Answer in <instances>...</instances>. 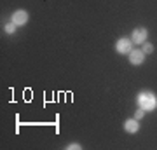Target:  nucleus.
Wrapping results in <instances>:
<instances>
[{
	"instance_id": "7",
	"label": "nucleus",
	"mask_w": 157,
	"mask_h": 150,
	"mask_svg": "<svg viewBox=\"0 0 157 150\" xmlns=\"http://www.w3.org/2000/svg\"><path fill=\"white\" fill-rule=\"evenodd\" d=\"M16 30H17V25H14V23H7L6 26H4V32L6 33H9V35H12V33H16Z\"/></svg>"
},
{
	"instance_id": "4",
	"label": "nucleus",
	"mask_w": 157,
	"mask_h": 150,
	"mask_svg": "<svg viewBox=\"0 0 157 150\" xmlns=\"http://www.w3.org/2000/svg\"><path fill=\"white\" fill-rule=\"evenodd\" d=\"M11 21L14 23V25H17V26H23V25H26V23H28V12L23 11V9H17V11L12 12Z\"/></svg>"
},
{
	"instance_id": "8",
	"label": "nucleus",
	"mask_w": 157,
	"mask_h": 150,
	"mask_svg": "<svg viewBox=\"0 0 157 150\" xmlns=\"http://www.w3.org/2000/svg\"><path fill=\"white\" fill-rule=\"evenodd\" d=\"M143 52H145V54H150V52H154V45L152 44H148V42H143Z\"/></svg>"
},
{
	"instance_id": "3",
	"label": "nucleus",
	"mask_w": 157,
	"mask_h": 150,
	"mask_svg": "<svg viewBox=\"0 0 157 150\" xmlns=\"http://www.w3.org/2000/svg\"><path fill=\"white\" fill-rule=\"evenodd\" d=\"M115 51L121 52V54H129L133 51V40L129 39H119L115 42Z\"/></svg>"
},
{
	"instance_id": "2",
	"label": "nucleus",
	"mask_w": 157,
	"mask_h": 150,
	"mask_svg": "<svg viewBox=\"0 0 157 150\" xmlns=\"http://www.w3.org/2000/svg\"><path fill=\"white\" fill-rule=\"evenodd\" d=\"M148 37V32H147V28L143 26H138L133 30V33H131V40H133V44H143Z\"/></svg>"
},
{
	"instance_id": "5",
	"label": "nucleus",
	"mask_w": 157,
	"mask_h": 150,
	"mask_svg": "<svg viewBox=\"0 0 157 150\" xmlns=\"http://www.w3.org/2000/svg\"><path fill=\"white\" fill-rule=\"evenodd\" d=\"M145 61V52L143 51H140V49H133L131 52H129V63L131 65H141V63Z\"/></svg>"
},
{
	"instance_id": "10",
	"label": "nucleus",
	"mask_w": 157,
	"mask_h": 150,
	"mask_svg": "<svg viewBox=\"0 0 157 150\" xmlns=\"http://www.w3.org/2000/svg\"><path fill=\"white\" fill-rule=\"evenodd\" d=\"M143 115H145V110H143V108H138V110H136V113H135V119H136V121H140Z\"/></svg>"
},
{
	"instance_id": "6",
	"label": "nucleus",
	"mask_w": 157,
	"mask_h": 150,
	"mask_svg": "<svg viewBox=\"0 0 157 150\" xmlns=\"http://www.w3.org/2000/svg\"><path fill=\"white\" fill-rule=\"evenodd\" d=\"M138 129H140V124L136 119H128V121H124V131L129 134H135L138 133Z\"/></svg>"
},
{
	"instance_id": "9",
	"label": "nucleus",
	"mask_w": 157,
	"mask_h": 150,
	"mask_svg": "<svg viewBox=\"0 0 157 150\" xmlns=\"http://www.w3.org/2000/svg\"><path fill=\"white\" fill-rule=\"evenodd\" d=\"M67 148L68 150H80L82 148V145L80 143H70V145H67Z\"/></svg>"
},
{
	"instance_id": "1",
	"label": "nucleus",
	"mask_w": 157,
	"mask_h": 150,
	"mask_svg": "<svg viewBox=\"0 0 157 150\" xmlns=\"http://www.w3.org/2000/svg\"><path fill=\"white\" fill-rule=\"evenodd\" d=\"M136 101H138L140 108H143L145 112L155 110V106H157V96L154 94V93H150V91H143V93H140V94L136 96Z\"/></svg>"
}]
</instances>
